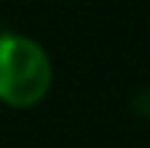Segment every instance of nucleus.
I'll return each mask as SVG.
<instances>
[{"label": "nucleus", "instance_id": "nucleus-1", "mask_svg": "<svg viewBox=\"0 0 150 148\" xmlns=\"http://www.w3.org/2000/svg\"><path fill=\"white\" fill-rule=\"evenodd\" d=\"M53 89V59L33 36L0 31V104L25 112Z\"/></svg>", "mask_w": 150, "mask_h": 148}, {"label": "nucleus", "instance_id": "nucleus-2", "mask_svg": "<svg viewBox=\"0 0 150 148\" xmlns=\"http://www.w3.org/2000/svg\"><path fill=\"white\" fill-rule=\"evenodd\" d=\"M134 109L139 112V115H145V117H150V87H147V89H142V92H136V95H134Z\"/></svg>", "mask_w": 150, "mask_h": 148}]
</instances>
